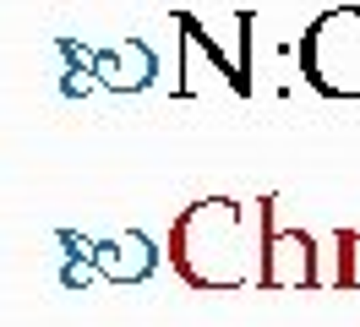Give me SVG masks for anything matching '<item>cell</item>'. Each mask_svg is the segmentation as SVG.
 <instances>
[{
	"label": "cell",
	"mask_w": 360,
	"mask_h": 327,
	"mask_svg": "<svg viewBox=\"0 0 360 327\" xmlns=\"http://www.w3.org/2000/svg\"><path fill=\"white\" fill-rule=\"evenodd\" d=\"M169 267L197 295H235L257 283L262 267V235H251V213L235 196H202L180 207L169 224Z\"/></svg>",
	"instance_id": "6da1fadb"
},
{
	"label": "cell",
	"mask_w": 360,
	"mask_h": 327,
	"mask_svg": "<svg viewBox=\"0 0 360 327\" xmlns=\"http://www.w3.org/2000/svg\"><path fill=\"white\" fill-rule=\"evenodd\" d=\"M300 82L322 98H360V6H333L306 22L295 44Z\"/></svg>",
	"instance_id": "7a4b0ae2"
},
{
	"label": "cell",
	"mask_w": 360,
	"mask_h": 327,
	"mask_svg": "<svg viewBox=\"0 0 360 327\" xmlns=\"http://www.w3.org/2000/svg\"><path fill=\"white\" fill-rule=\"evenodd\" d=\"M257 235H262V267L257 289H328L333 273L322 267V240L311 229H284L278 224V191L257 202Z\"/></svg>",
	"instance_id": "3957f363"
},
{
	"label": "cell",
	"mask_w": 360,
	"mask_h": 327,
	"mask_svg": "<svg viewBox=\"0 0 360 327\" xmlns=\"http://www.w3.org/2000/svg\"><path fill=\"white\" fill-rule=\"evenodd\" d=\"M175 33H180L175 98H197L202 71L224 77V87L235 93V98H251V82L240 77V60H235V44H224L219 33H207V22H202V17H191V11H175Z\"/></svg>",
	"instance_id": "277c9868"
},
{
	"label": "cell",
	"mask_w": 360,
	"mask_h": 327,
	"mask_svg": "<svg viewBox=\"0 0 360 327\" xmlns=\"http://www.w3.org/2000/svg\"><path fill=\"white\" fill-rule=\"evenodd\" d=\"M158 262H164V251H158L153 235H142V229L93 240V267H98L104 283H148L158 273Z\"/></svg>",
	"instance_id": "5b68a950"
},
{
	"label": "cell",
	"mask_w": 360,
	"mask_h": 327,
	"mask_svg": "<svg viewBox=\"0 0 360 327\" xmlns=\"http://www.w3.org/2000/svg\"><path fill=\"white\" fill-rule=\"evenodd\" d=\"M93 77H98V87H110V93H142V87L158 82V55H153L148 39L110 44V49L93 55Z\"/></svg>",
	"instance_id": "8992f818"
},
{
	"label": "cell",
	"mask_w": 360,
	"mask_h": 327,
	"mask_svg": "<svg viewBox=\"0 0 360 327\" xmlns=\"http://www.w3.org/2000/svg\"><path fill=\"white\" fill-rule=\"evenodd\" d=\"M333 289H360V229H333Z\"/></svg>",
	"instance_id": "52a82bcc"
},
{
	"label": "cell",
	"mask_w": 360,
	"mask_h": 327,
	"mask_svg": "<svg viewBox=\"0 0 360 327\" xmlns=\"http://www.w3.org/2000/svg\"><path fill=\"white\" fill-rule=\"evenodd\" d=\"M93 278H98L93 257H66V267H60V283H66V289H88Z\"/></svg>",
	"instance_id": "ba28073f"
},
{
	"label": "cell",
	"mask_w": 360,
	"mask_h": 327,
	"mask_svg": "<svg viewBox=\"0 0 360 327\" xmlns=\"http://www.w3.org/2000/svg\"><path fill=\"white\" fill-rule=\"evenodd\" d=\"M93 87H98V77H93L88 65H66V82H60L66 98H82V93H93Z\"/></svg>",
	"instance_id": "9c48e42d"
}]
</instances>
